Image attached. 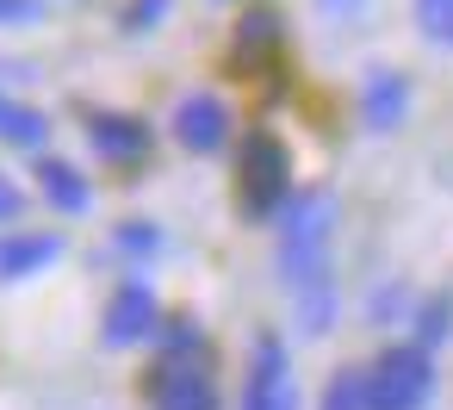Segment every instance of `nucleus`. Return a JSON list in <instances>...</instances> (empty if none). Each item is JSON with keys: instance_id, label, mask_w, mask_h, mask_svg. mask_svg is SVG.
I'll return each mask as SVG.
<instances>
[{"instance_id": "16", "label": "nucleus", "mask_w": 453, "mask_h": 410, "mask_svg": "<svg viewBox=\"0 0 453 410\" xmlns=\"http://www.w3.org/2000/svg\"><path fill=\"white\" fill-rule=\"evenodd\" d=\"M156 243H162V230H150V224H125V230H119V249H125V255H150Z\"/></svg>"}, {"instance_id": "7", "label": "nucleus", "mask_w": 453, "mask_h": 410, "mask_svg": "<svg viewBox=\"0 0 453 410\" xmlns=\"http://www.w3.org/2000/svg\"><path fill=\"white\" fill-rule=\"evenodd\" d=\"M150 329H156V286L150 280H125L112 292V305H106V342L112 348H131Z\"/></svg>"}, {"instance_id": "4", "label": "nucleus", "mask_w": 453, "mask_h": 410, "mask_svg": "<svg viewBox=\"0 0 453 410\" xmlns=\"http://www.w3.org/2000/svg\"><path fill=\"white\" fill-rule=\"evenodd\" d=\"M236 193H242V205H249L255 218H261V212H273V205L286 199V150H280V137H267V131L242 137Z\"/></svg>"}, {"instance_id": "3", "label": "nucleus", "mask_w": 453, "mask_h": 410, "mask_svg": "<svg viewBox=\"0 0 453 410\" xmlns=\"http://www.w3.org/2000/svg\"><path fill=\"white\" fill-rule=\"evenodd\" d=\"M242 410H298V379H292V354L280 336H261L242 373Z\"/></svg>"}, {"instance_id": "5", "label": "nucleus", "mask_w": 453, "mask_h": 410, "mask_svg": "<svg viewBox=\"0 0 453 410\" xmlns=\"http://www.w3.org/2000/svg\"><path fill=\"white\" fill-rule=\"evenodd\" d=\"M150 404L156 410H218V385H211L205 367L162 354L156 373H150Z\"/></svg>"}, {"instance_id": "20", "label": "nucleus", "mask_w": 453, "mask_h": 410, "mask_svg": "<svg viewBox=\"0 0 453 410\" xmlns=\"http://www.w3.org/2000/svg\"><path fill=\"white\" fill-rule=\"evenodd\" d=\"M329 13H354V7H366V0H323Z\"/></svg>"}, {"instance_id": "12", "label": "nucleus", "mask_w": 453, "mask_h": 410, "mask_svg": "<svg viewBox=\"0 0 453 410\" xmlns=\"http://www.w3.org/2000/svg\"><path fill=\"white\" fill-rule=\"evenodd\" d=\"M0 137H7V143H19V150H38V143L50 137V119H44L38 106L13 100V94H0Z\"/></svg>"}, {"instance_id": "15", "label": "nucleus", "mask_w": 453, "mask_h": 410, "mask_svg": "<svg viewBox=\"0 0 453 410\" xmlns=\"http://www.w3.org/2000/svg\"><path fill=\"white\" fill-rule=\"evenodd\" d=\"M416 317H422V323H416V342L434 354V342H447V329H453V305H447V298H428Z\"/></svg>"}, {"instance_id": "9", "label": "nucleus", "mask_w": 453, "mask_h": 410, "mask_svg": "<svg viewBox=\"0 0 453 410\" xmlns=\"http://www.w3.org/2000/svg\"><path fill=\"white\" fill-rule=\"evenodd\" d=\"M88 143L106 162H143L150 156V125L143 119H125V112H94L88 119Z\"/></svg>"}, {"instance_id": "17", "label": "nucleus", "mask_w": 453, "mask_h": 410, "mask_svg": "<svg viewBox=\"0 0 453 410\" xmlns=\"http://www.w3.org/2000/svg\"><path fill=\"white\" fill-rule=\"evenodd\" d=\"M162 13H168V0H131V19H125V26H137V32H143V26H156Z\"/></svg>"}, {"instance_id": "19", "label": "nucleus", "mask_w": 453, "mask_h": 410, "mask_svg": "<svg viewBox=\"0 0 453 410\" xmlns=\"http://www.w3.org/2000/svg\"><path fill=\"white\" fill-rule=\"evenodd\" d=\"M19 205H26V193H19L7 174H0V224H7V218H19Z\"/></svg>"}, {"instance_id": "10", "label": "nucleus", "mask_w": 453, "mask_h": 410, "mask_svg": "<svg viewBox=\"0 0 453 410\" xmlns=\"http://www.w3.org/2000/svg\"><path fill=\"white\" fill-rule=\"evenodd\" d=\"M63 255L57 230H26V236H0V280H26Z\"/></svg>"}, {"instance_id": "2", "label": "nucleus", "mask_w": 453, "mask_h": 410, "mask_svg": "<svg viewBox=\"0 0 453 410\" xmlns=\"http://www.w3.org/2000/svg\"><path fill=\"white\" fill-rule=\"evenodd\" d=\"M434 391V354L422 342H397L366 367V398L372 410H422Z\"/></svg>"}, {"instance_id": "18", "label": "nucleus", "mask_w": 453, "mask_h": 410, "mask_svg": "<svg viewBox=\"0 0 453 410\" xmlns=\"http://www.w3.org/2000/svg\"><path fill=\"white\" fill-rule=\"evenodd\" d=\"M38 19V0H0V26H26Z\"/></svg>"}, {"instance_id": "13", "label": "nucleus", "mask_w": 453, "mask_h": 410, "mask_svg": "<svg viewBox=\"0 0 453 410\" xmlns=\"http://www.w3.org/2000/svg\"><path fill=\"white\" fill-rule=\"evenodd\" d=\"M323 410H372V398H366V367H342V373L329 379V391H323Z\"/></svg>"}, {"instance_id": "14", "label": "nucleus", "mask_w": 453, "mask_h": 410, "mask_svg": "<svg viewBox=\"0 0 453 410\" xmlns=\"http://www.w3.org/2000/svg\"><path fill=\"white\" fill-rule=\"evenodd\" d=\"M416 19H422V38L453 50V0H416Z\"/></svg>"}, {"instance_id": "6", "label": "nucleus", "mask_w": 453, "mask_h": 410, "mask_svg": "<svg viewBox=\"0 0 453 410\" xmlns=\"http://www.w3.org/2000/svg\"><path fill=\"white\" fill-rule=\"evenodd\" d=\"M174 137H180L193 156L224 150V137H230V106H224L218 94H187V100L174 106Z\"/></svg>"}, {"instance_id": "1", "label": "nucleus", "mask_w": 453, "mask_h": 410, "mask_svg": "<svg viewBox=\"0 0 453 410\" xmlns=\"http://www.w3.org/2000/svg\"><path fill=\"white\" fill-rule=\"evenodd\" d=\"M329 236H335V199L329 193H298L280 205V274L292 298L304 305V329H329L335 292H329Z\"/></svg>"}, {"instance_id": "8", "label": "nucleus", "mask_w": 453, "mask_h": 410, "mask_svg": "<svg viewBox=\"0 0 453 410\" xmlns=\"http://www.w3.org/2000/svg\"><path fill=\"white\" fill-rule=\"evenodd\" d=\"M360 119H366L372 131H397V125L410 119V81H403L397 69H372V75L360 81Z\"/></svg>"}, {"instance_id": "11", "label": "nucleus", "mask_w": 453, "mask_h": 410, "mask_svg": "<svg viewBox=\"0 0 453 410\" xmlns=\"http://www.w3.org/2000/svg\"><path fill=\"white\" fill-rule=\"evenodd\" d=\"M38 187L57 212H88L94 205V187L81 181V168H69L63 156H38Z\"/></svg>"}]
</instances>
